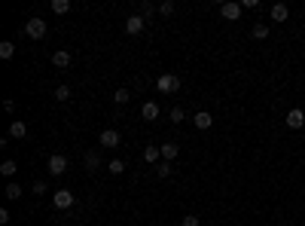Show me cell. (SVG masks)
I'll use <instances>...</instances> for the list:
<instances>
[{
    "label": "cell",
    "mask_w": 305,
    "mask_h": 226,
    "mask_svg": "<svg viewBox=\"0 0 305 226\" xmlns=\"http://www.w3.org/2000/svg\"><path fill=\"white\" fill-rule=\"evenodd\" d=\"M15 171H19V165H15L12 159H6L3 165H0V175H3V178H15Z\"/></svg>",
    "instance_id": "obj_21"
},
{
    "label": "cell",
    "mask_w": 305,
    "mask_h": 226,
    "mask_svg": "<svg viewBox=\"0 0 305 226\" xmlns=\"http://www.w3.org/2000/svg\"><path fill=\"white\" fill-rule=\"evenodd\" d=\"M143 28H147V19H140V15H129V19H125V34H140Z\"/></svg>",
    "instance_id": "obj_6"
},
{
    "label": "cell",
    "mask_w": 305,
    "mask_h": 226,
    "mask_svg": "<svg viewBox=\"0 0 305 226\" xmlns=\"http://www.w3.org/2000/svg\"><path fill=\"white\" fill-rule=\"evenodd\" d=\"M12 55H15V43H12V40H3V43H0V58L9 61Z\"/></svg>",
    "instance_id": "obj_15"
},
{
    "label": "cell",
    "mask_w": 305,
    "mask_h": 226,
    "mask_svg": "<svg viewBox=\"0 0 305 226\" xmlns=\"http://www.w3.org/2000/svg\"><path fill=\"white\" fill-rule=\"evenodd\" d=\"M287 15H290L287 3H275V6H272V22H287Z\"/></svg>",
    "instance_id": "obj_13"
},
{
    "label": "cell",
    "mask_w": 305,
    "mask_h": 226,
    "mask_svg": "<svg viewBox=\"0 0 305 226\" xmlns=\"http://www.w3.org/2000/svg\"><path fill=\"white\" fill-rule=\"evenodd\" d=\"M98 141H101V147H119V144H122V135H119L116 129H104Z\"/></svg>",
    "instance_id": "obj_5"
},
{
    "label": "cell",
    "mask_w": 305,
    "mask_h": 226,
    "mask_svg": "<svg viewBox=\"0 0 305 226\" xmlns=\"http://www.w3.org/2000/svg\"><path fill=\"white\" fill-rule=\"evenodd\" d=\"M113 98H116V104H129V98H131V95H129V89H116V95H113Z\"/></svg>",
    "instance_id": "obj_28"
},
{
    "label": "cell",
    "mask_w": 305,
    "mask_h": 226,
    "mask_svg": "<svg viewBox=\"0 0 305 226\" xmlns=\"http://www.w3.org/2000/svg\"><path fill=\"white\" fill-rule=\"evenodd\" d=\"M180 226H202V220H199V217H192V214H186V217L180 220Z\"/></svg>",
    "instance_id": "obj_30"
},
{
    "label": "cell",
    "mask_w": 305,
    "mask_h": 226,
    "mask_svg": "<svg viewBox=\"0 0 305 226\" xmlns=\"http://www.w3.org/2000/svg\"><path fill=\"white\" fill-rule=\"evenodd\" d=\"M168 119H171V123H183V119H186V113H183V107H171V113H168Z\"/></svg>",
    "instance_id": "obj_24"
},
{
    "label": "cell",
    "mask_w": 305,
    "mask_h": 226,
    "mask_svg": "<svg viewBox=\"0 0 305 226\" xmlns=\"http://www.w3.org/2000/svg\"><path fill=\"white\" fill-rule=\"evenodd\" d=\"M159 15H174V3H171V0H162V3H159Z\"/></svg>",
    "instance_id": "obj_27"
},
{
    "label": "cell",
    "mask_w": 305,
    "mask_h": 226,
    "mask_svg": "<svg viewBox=\"0 0 305 226\" xmlns=\"http://www.w3.org/2000/svg\"><path fill=\"white\" fill-rule=\"evenodd\" d=\"M64 171H67V156H61V153L49 156V175H52V178H61Z\"/></svg>",
    "instance_id": "obj_4"
},
{
    "label": "cell",
    "mask_w": 305,
    "mask_h": 226,
    "mask_svg": "<svg viewBox=\"0 0 305 226\" xmlns=\"http://www.w3.org/2000/svg\"><path fill=\"white\" fill-rule=\"evenodd\" d=\"M177 156H180V147H177V144H162V159L165 162L177 159Z\"/></svg>",
    "instance_id": "obj_14"
},
{
    "label": "cell",
    "mask_w": 305,
    "mask_h": 226,
    "mask_svg": "<svg viewBox=\"0 0 305 226\" xmlns=\"http://www.w3.org/2000/svg\"><path fill=\"white\" fill-rule=\"evenodd\" d=\"M52 205L64 211V208H70V205H74V193H70V189H58V193L52 196Z\"/></svg>",
    "instance_id": "obj_7"
},
{
    "label": "cell",
    "mask_w": 305,
    "mask_h": 226,
    "mask_svg": "<svg viewBox=\"0 0 305 226\" xmlns=\"http://www.w3.org/2000/svg\"><path fill=\"white\" fill-rule=\"evenodd\" d=\"M153 12H159V6H153V3H150V0H140V12H137V15H140V19H150V15H153Z\"/></svg>",
    "instance_id": "obj_19"
},
{
    "label": "cell",
    "mask_w": 305,
    "mask_h": 226,
    "mask_svg": "<svg viewBox=\"0 0 305 226\" xmlns=\"http://www.w3.org/2000/svg\"><path fill=\"white\" fill-rule=\"evenodd\" d=\"M241 12H244V6H241V3H235V0H229V3H223V6H220V15H223L226 22H238V19H241Z\"/></svg>",
    "instance_id": "obj_3"
},
{
    "label": "cell",
    "mask_w": 305,
    "mask_h": 226,
    "mask_svg": "<svg viewBox=\"0 0 305 226\" xmlns=\"http://www.w3.org/2000/svg\"><path fill=\"white\" fill-rule=\"evenodd\" d=\"M241 6H244V9H257V6H260V0H244Z\"/></svg>",
    "instance_id": "obj_33"
},
{
    "label": "cell",
    "mask_w": 305,
    "mask_h": 226,
    "mask_svg": "<svg viewBox=\"0 0 305 226\" xmlns=\"http://www.w3.org/2000/svg\"><path fill=\"white\" fill-rule=\"evenodd\" d=\"M34 193H37V196H46V193H49L46 181H34Z\"/></svg>",
    "instance_id": "obj_29"
},
{
    "label": "cell",
    "mask_w": 305,
    "mask_h": 226,
    "mask_svg": "<svg viewBox=\"0 0 305 226\" xmlns=\"http://www.w3.org/2000/svg\"><path fill=\"white\" fill-rule=\"evenodd\" d=\"M156 89L165 92V95H174L177 89H180V77H177V74H162L156 80Z\"/></svg>",
    "instance_id": "obj_1"
},
{
    "label": "cell",
    "mask_w": 305,
    "mask_h": 226,
    "mask_svg": "<svg viewBox=\"0 0 305 226\" xmlns=\"http://www.w3.org/2000/svg\"><path fill=\"white\" fill-rule=\"evenodd\" d=\"M52 12H58V15L70 12V0H52Z\"/></svg>",
    "instance_id": "obj_22"
},
{
    "label": "cell",
    "mask_w": 305,
    "mask_h": 226,
    "mask_svg": "<svg viewBox=\"0 0 305 226\" xmlns=\"http://www.w3.org/2000/svg\"><path fill=\"white\" fill-rule=\"evenodd\" d=\"M19 196H22V186L9 181V183H6V199H19Z\"/></svg>",
    "instance_id": "obj_23"
},
{
    "label": "cell",
    "mask_w": 305,
    "mask_h": 226,
    "mask_svg": "<svg viewBox=\"0 0 305 226\" xmlns=\"http://www.w3.org/2000/svg\"><path fill=\"white\" fill-rule=\"evenodd\" d=\"M140 116L147 119V123H153V119H159V104H156V101H147V104H143V107H140Z\"/></svg>",
    "instance_id": "obj_10"
},
{
    "label": "cell",
    "mask_w": 305,
    "mask_h": 226,
    "mask_svg": "<svg viewBox=\"0 0 305 226\" xmlns=\"http://www.w3.org/2000/svg\"><path fill=\"white\" fill-rule=\"evenodd\" d=\"M9 220H12V217H9V211H6V208H0V223H3V226H6Z\"/></svg>",
    "instance_id": "obj_31"
},
{
    "label": "cell",
    "mask_w": 305,
    "mask_h": 226,
    "mask_svg": "<svg viewBox=\"0 0 305 226\" xmlns=\"http://www.w3.org/2000/svg\"><path fill=\"white\" fill-rule=\"evenodd\" d=\"M46 31H49V28H46V22H43V19H37V15L25 22V34H28V37H34V40H43V37H46Z\"/></svg>",
    "instance_id": "obj_2"
},
{
    "label": "cell",
    "mask_w": 305,
    "mask_h": 226,
    "mask_svg": "<svg viewBox=\"0 0 305 226\" xmlns=\"http://www.w3.org/2000/svg\"><path fill=\"white\" fill-rule=\"evenodd\" d=\"M107 171H110V175H122V171H125V162H122V159H113L110 165H107Z\"/></svg>",
    "instance_id": "obj_25"
},
{
    "label": "cell",
    "mask_w": 305,
    "mask_h": 226,
    "mask_svg": "<svg viewBox=\"0 0 305 226\" xmlns=\"http://www.w3.org/2000/svg\"><path fill=\"white\" fill-rule=\"evenodd\" d=\"M70 98H74V92H70V86H58V89H55V101H61V104H67Z\"/></svg>",
    "instance_id": "obj_17"
},
{
    "label": "cell",
    "mask_w": 305,
    "mask_h": 226,
    "mask_svg": "<svg viewBox=\"0 0 305 226\" xmlns=\"http://www.w3.org/2000/svg\"><path fill=\"white\" fill-rule=\"evenodd\" d=\"M3 110H6V113H12V110H15V101H12V98H6V101H3Z\"/></svg>",
    "instance_id": "obj_32"
},
{
    "label": "cell",
    "mask_w": 305,
    "mask_h": 226,
    "mask_svg": "<svg viewBox=\"0 0 305 226\" xmlns=\"http://www.w3.org/2000/svg\"><path fill=\"white\" fill-rule=\"evenodd\" d=\"M156 175L159 178H171V162H159L156 165Z\"/></svg>",
    "instance_id": "obj_26"
},
{
    "label": "cell",
    "mask_w": 305,
    "mask_h": 226,
    "mask_svg": "<svg viewBox=\"0 0 305 226\" xmlns=\"http://www.w3.org/2000/svg\"><path fill=\"white\" fill-rule=\"evenodd\" d=\"M25 135H28V126H25V123H19V119L9 123V137H25Z\"/></svg>",
    "instance_id": "obj_16"
},
{
    "label": "cell",
    "mask_w": 305,
    "mask_h": 226,
    "mask_svg": "<svg viewBox=\"0 0 305 226\" xmlns=\"http://www.w3.org/2000/svg\"><path fill=\"white\" fill-rule=\"evenodd\" d=\"M192 126L205 132V129H211V126H214V116H211L208 110H199V113H195V116H192Z\"/></svg>",
    "instance_id": "obj_9"
},
{
    "label": "cell",
    "mask_w": 305,
    "mask_h": 226,
    "mask_svg": "<svg viewBox=\"0 0 305 226\" xmlns=\"http://www.w3.org/2000/svg\"><path fill=\"white\" fill-rule=\"evenodd\" d=\"M83 162H86V168H88V171H95V168H101V156H98V153H86V159H83Z\"/></svg>",
    "instance_id": "obj_20"
},
{
    "label": "cell",
    "mask_w": 305,
    "mask_h": 226,
    "mask_svg": "<svg viewBox=\"0 0 305 226\" xmlns=\"http://www.w3.org/2000/svg\"><path fill=\"white\" fill-rule=\"evenodd\" d=\"M305 126V113L299 110V107H293L290 113H287V129H293V132H299Z\"/></svg>",
    "instance_id": "obj_8"
},
{
    "label": "cell",
    "mask_w": 305,
    "mask_h": 226,
    "mask_svg": "<svg viewBox=\"0 0 305 226\" xmlns=\"http://www.w3.org/2000/svg\"><path fill=\"white\" fill-rule=\"evenodd\" d=\"M159 159H162V147H147V150H143V162L156 165Z\"/></svg>",
    "instance_id": "obj_12"
},
{
    "label": "cell",
    "mask_w": 305,
    "mask_h": 226,
    "mask_svg": "<svg viewBox=\"0 0 305 226\" xmlns=\"http://www.w3.org/2000/svg\"><path fill=\"white\" fill-rule=\"evenodd\" d=\"M250 37H254V40H265L268 37V25H254V28H250Z\"/></svg>",
    "instance_id": "obj_18"
},
{
    "label": "cell",
    "mask_w": 305,
    "mask_h": 226,
    "mask_svg": "<svg viewBox=\"0 0 305 226\" xmlns=\"http://www.w3.org/2000/svg\"><path fill=\"white\" fill-rule=\"evenodd\" d=\"M70 61H74V55H70L67 49H58L55 55H52V64L55 67H70Z\"/></svg>",
    "instance_id": "obj_11"
}]
</instances>
